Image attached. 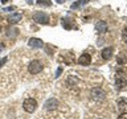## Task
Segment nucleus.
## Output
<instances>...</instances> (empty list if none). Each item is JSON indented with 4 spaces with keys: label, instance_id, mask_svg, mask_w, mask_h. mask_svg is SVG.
I'll use <instances>...</instances> for the list:
<instances>
[{
    "label": "nucleus",
    "instance_id": "a211bd4d",
    "mask_svg": "<svg viewBox=\"0 0 127 119\" xmlns=\"http://www.w3.org/2000/svg\"><path fill=\"white\" fill-rule=\"evenodd\" d=\"M37 4L38 5H44V7H49L52 5V1L50 0H37Z\"/></svg>",
    "mask_w": 127,
    "mask_h": 119
},
{
    "label": "nucleus",
    "instance_id": "6e6552de",
    "mask_svg": "<svg viewBox=\"0 0 127 119\" xmlns=\"http://www.w3.org/2000/svg\"><path fill=\"white\" fill-rule=\"evenodd\" d=\"M61 23H62V27L65 28V29H73V28H74V20L71 17H69V16L62 17Z\"/></svg>",
    "mask_w": 127,
    "mask_h": 119
},
{
    "label": "nucleus",
    "instance_id": "9d476101",
    "mask_svg": "<svg viewBox=\"0 0 127 119\" xmlns=\"http://www.w3.org/2000/svg\"><path fill=\"white\" fill-rule=\"evenodd\" d=\"M95 30H97L98 33H105V32H107V23L103 21V20L98 21L95 24Z\"/></svg>",
    "mask_w": 127,
    "mask_h": 119
},
{
    "label": "nucleus",
    "instance_id": "1a4fd4ad",
    "mask_svg": "<svg viewBox=\"0 0 127 119\" xmlns=\"http://www.w3.org/2000/svg\"><path fill=\"white\" fill-rule=\"evenodd\" d=\"M78 63L79 65H83V66H87L91 63V56L89 53H83L81 57L78 58Z\"/></svg>",
    "mask_w": 127,
    "mask_h": 119
},
{
    "label": "nucleus",
    "instance_id": "4468645a",
    "mask_svg": "<svg viewBox=\"0 0 127 119\" xmlns=\"http://www.w3.org/2000/svg\"><path fill=\"white\" fill-rule=\"evenodd\" d=\"M117 62H118L121 66H123L125 63H127V56H126L125 53H119V54L117 56Z\"/></svg>",
    "mask_w": 127,
    "mask_h": 119
},
{
    "label": "nucleus",
    "instance_id": "39448f33",
    "mask_svg": "<svg viewBox=\"0 0 127 119\" xmlns=\"http://www.w3.org/2000/svg\"><path fill=\"white\" fill-rule=\"evenodd\" d=\"M126 86H127L126 77H123V75H117V79H115V87H117L118 90H123V89H126Z\"/></svg>",
    "mask_w": 127,
    "mask_h": 119
},
{
    "label": "nucleus",
    "instance_id": "5701e85b",
    "mask_svg": "<svg viewBox=\"0 0 127 119\" xmlns=\"http://www.w3.org/2000/svg\"><path fill=\"white\" fill-rule=\"evenodd\" d=\"M15 9V7H7V8H4L3 11H7V12H11V11H13Z\"/></svg>",
    "mask_w": 127,
    "mask_h": 119
},
{
    "label": "nucleus",
    "instance_id": "423d86ee",
    "mask_svg": "<svg viewBox=\"0 0 127 119\" xmlns=\"http://www.w3.org/2000/svg\"><path fill=\"white\" fill-rule=\"evenodd\" d=\"M44 107H45V110H56L58 107V101L54 98H49L44 103Z\"/></svg>",
    "mask_w": 127,
    "mask_h": 119
},
{
    "label": "nucleus",
    "instance_id": "f3484780",
    "mask_svg": "<svg viewBox=\"0 0 127 119\" xmlns=\"http://www.w3.org/2000/svg\"><path fill=\"white\" fill-rule=\"evenodd\" d=\"M118 106H119V109L126 107L127 106V98H118Z\"/></svg>",
    "mask_w": 127,
    "mask_h": 119
},
{
    "label": "nucleus",
    "instance_id": "f03ea898",
    "mask_svg": "<svg viewBox=\"0 0 127 119\" xmlns=\"http://www.w3.org/2000/svg\"><path fill=\"white\" fill-rule=\"evenodd\" d=\"M32 17H33V20L36 23H38V24H48L49 23V16H48L45 12H42V11L34 12Z\"/></svg>",
    "mask_w": 127,
    "mask_h": 119
},
{
    "label": "nucleus",
    "instance_id": "a878e982",
    "mask_svg": "<svg viewBox=\"0 0 127 119\" xmlns=\"http://www.w3.org/2000/svg\"><path fill=\"white\" fill-rule=\"evenodd\" d=\"M3 49H4V45H3V44H0V52H3Z\"/></svg>",
    "mask_w": 127,
    "mask_h": 119
},
{
    "label": "nucleus",
    "instance_id": "dca6fc26",
    "mask_svg": "<svg viewBox=\"0 0 127 119\" xmlns=\"http://www.w3.org/2000/svg\"><path fill=\"white\" fill-rule=\"evenodd\" d=\"M64 60H65V62L67 63V65H73V63H74V56L71 54V53H69L67 56H65V57H64Z\"/></svg>",
    "mask_w": 127,
    "mask_h": 119
},
{
    "label": "nucleus",
    "instance_id": "f8f14e48",
    "mask_svg": "<svg viewBox=\"0 0 127 119\" xmlns=\"http://www.w3.org/2000/svg\"><path fill=\"white\" fill-rule=\"evenodd\" d=\"M21 17L23 16L20 13H12L9 17H8V23L9 24H17L19 21H21Z\"/></svg>",
    "mask_w": 127,
    "mask_h": 119
},
{
    "label": "nucleus",
    "instance_id": "0eeeda50",
    "mask_svg": "<svg viewBox=\"0 0 127 119\" xmlns=\"http://www.w3.org/2000/svg\"><path fill=\"white\" fill-rule=\"evenodd\" d=\"M28 45L31 48H34V49H40V48L44 46V42H42V40H40V38L32 37V38H29V41H28Z\"/></svg>",
    "mask_w": 127,
    "mask_h": 119
},
{
    "label": "nucleus",
    "instance_id": "f257e3e1",
    "mask_svg": "<svg viewBox=\"0 0 127 119\" xmlns=\"http://www.w3.org/2000/svg\"><path fill=\"white\" fill-rule=\"evenodd\" d=\"M23 107L27 113H34L36 109H37V102L33 98H27L23 103Z\"/></svg>",
    "mask_w": 127,
    "mask_h": 119
},
{
    "label": "nucleus",
    "instance_id": "b1692460",
    "mask_svg": "<svg viewBox=\"0 0 127 119\" xmlns=\"http://www.w3.org/2000/svg\"><path fill=\"white\" fill-rule=\"evenodd\" d=\"M118 119H127V113H123V114H122Z\"/></svg>",
    "mask_w": 127,
    "mask_h": 119
},
{
    "label": "nucleus",
    "instance_id": "aec40b11",
    "mask_svg": "<svg viewBox=\"0 0 127 119\" xmlns=\"http://www.w3.org/2000/svg\"><path fill=\"white\" fill-rule=\"evenodd\" d=\"M122 40L125 42H127V27L123 29V32H122Z\"/></svg>",
    "mask_w": 127,
    "mask_h": 119
},
{
    "label": "nucleus",
    "instance_id": "20e7f679",
    "mask_svg": "<svg viewBox=\"0 0 127 119\" xmlns=\"http://www.w3.org/2000/svg\"><path fill=\"white\" fill-rule=\"evenodd\" d=\"M105 97H106V93L102 89H99V87L91 90V98L95 99V101H103Z\"/></svg>",
    "mask_w": 127,
    "mask_h": 119
},
{
    "label": "nucleus",
    "instance_id": "412c9836",
    "mask_svg": "<svg viewBox=\"0 0 127 119\" xmlns=\"http://www.w3.org/2000/svg\"><path fill=\"white\" fill-rule=\"evenodd\" d=\"M61 73H62V67L60 66L58 69H57V71H56V75H54V78H58L60 75H61Z\"/></svg>",
    "mask_w": 127,
    "mask_h": 119
},
{
    "label": "nucleus",
    "instance_id": "cd10ccee",
    "mask_svg": "<svg viewBox=\"0 0 127 119\" xmlns=\"http://www.w3.org/2000/svg\"><path fill=\"white\" fill-rule=\"evenodd\" d=\"M8 1H9V0H1V3H3V4H5V3H8Z\"/></svg>",
    "mask_w": 127,
    "mask_h": 119
},
{
    "label": "nucleus",
    "instance_id": "bb28decb",
    "mask_svg": "<svg viewBox=\"0 0 127 119\" xmlns=\"http://www.w3.org/2000/svg\"><path fill=\"white\" fill-rule=\"evenodd\" d=\"M27 3L28 4H33V0H27Z\"/></svg>",
    "mask_w": 127,
    "mask_h": 119
},
{
    "label": "nucleus",
    "instance_id": "7ed1b4c3",
    "mask_svg": "<svg viewBox=\"0 0 127 119\" xmlns=\"http://www.w3.org/2000/svg\"><path fill=\"white\" fill-rule=\"evenodd\" d=\"M42 69H44V65L40 61H37V60H36V61H32L29 63V66H28V70H29L31 74H38Z\"/></svg>",
    "mask_w": 127,
    "mask_h": 119
},
{
    "label": "nucleus",
    "instance_id": "9b49d317",
    "mask_svg": "<svg viewBox=\"0 0 127 119\" xmlns=\"http://www.w3.org/2000/svg\"><path fill=\"white\" fill-rule=\"evenodd\" d=\"M89 1H90V0H77V1H74L73 4H71L70 8H71V9H74V11H75V9H81V8H82L83 5H86Z\"/></svg>",
    "mask_w": 127,
    "mask_h": 119
},
{
    "label": "nucleus",
    "instance_id": "6ab92c4d",
    "mask_svg": "<svg viewBox=\"0 0 127 119\" xmlns=\"http://www.w3.org/2000/svg\"><path fill=\"white\" fill-rule=\"evenodd\" d=\"M117 74L118 75H123V77H126V74H127V69H126V67H118V69H117Z\"/></svg>",
    "mask_w": 127,
    "mask_h": 119
},
{
    "label": "nucleus",
    "instance_id": "c85d7f7f",
    "mask_svg": "<svg viewBox=\"0 0 127 119\" xmlns=\"http://www.w3.org/2000/svg\"><path fill=\"white\" fill-rule=\"evenodd\" d=\"M0 30H1V25H0Z\"/></svg>",
    "mask_w": 127,
    "mask_h": 119
},
{
    "label": "nucleus",
    "instance_id": "2eb2a0df",
    "mask_svg": "<svg viewBox=\"0 0 127 119\" xmlns=\"http://www.w3.org/2000/svg\"><path fill=\"white\" fill-rule=\"evenodd\" d=\"M17 34H19V30L16 29V28H9V29L7 30V36H8V37H16Z\"/></svg>",
    "mask_w": 127,
    "mask_h": 119
},
{
    "label": "nucleus",
    "instance_id": "4be33fe9",
    "mask_svg": "<svg viewBox=\"0 0 127 119\" xmlns=\"http://www.w3.org/2000/svg\"><path fill=\"white\" fill-rule=\"evenodd\" d=\"M7 60H8L7 57H4L3 60H0V66H3V65H4V63H5V62H7Z\"/></svg>",
    "mask_w": 127,
    "mask_h": 119
},
{
    "label": "nucleus",
    "instance_id": "c756f323",
    "mask_svg": "<svg viewBox=\"0 0 127 119\" xmlns=\"http://www.w3.org/2000/svg\"><path fill=\"white\" fill-rule=\"evenodd\" d=\"M98 119H102V118H98Z\"/></svg>",
    "mask_w": 127,
    "mask_h": 119
},
{
    "label": "nucleus",
    "instance_id": "393cba45",
    "mask_svg": "<svg viewBox=\"0 0 127 119\" xmlns=\"http://www.w3.org/2000/svg\"><path fill=\"white\" fill-rule=\"evenodd\" d=\"M56 1H57V3H58V4H62V3H64V1H65V0H56Z\"/></svg>",
    "mask_w": 127,
    "mask_h": 119
},
{
    "label": "nucleus",
    "instance_id": "ddd939ff",
    "mask_svg": "<svg viewBox=\"0 0 127 119\" xmlns=\"http://www.w3.org/2000/svg\"><path fill=\"white\" fill-rule=\"evenodd\" d=\"M113 52H114V49L111 46L105 48V49L102 50V57L105 58V60H110L111 57H113Z\"/></svg>",
    "mask_w": 127,
    "mask_h": 119
}]
</instances>
